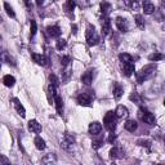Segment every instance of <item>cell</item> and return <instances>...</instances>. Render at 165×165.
Returning a JSON list of instances; mask_svg holds the SVG:
<instances>
[{
    "instance_id": "1",
    "label": "cell",
    "mask_w": 165,
    "mask_h": 165,
    "mask_svg": "<svg viewBox=\"0 0 165 165\" xmlns=\"http://www.w3.org/2000/svg\"><path fill=\"white\" fill-rule=\"evenodd\" d=\"M156 74V66L155 65H147L144 66L139 72H137V81L138 82H143L144 80L151 79L152 76Z\"/></svg>"
},
{
    "instance_id": "2",
    "label": "cell",
    "mask_w": 165,
    "mask_h": 165,
    "mask_svg": "<svg viewBox=\"0 0 165 165\" xmlns=\"http://www.w3.org/2000/svg\"><path fill=\"white\" fill-rule=\"evenodd\" d=\"M86 43L90 47H94L99 43V36L97 34L94 26L92 25H88V27H86Z\"/></svg>"
},
{
    "instance_id": "3",
    "label": "cell",
    "mask_w": 165,
    "mask_h": 165,
    "mask_svg": "<svg viewBox=\"0 0 165 165\" xmlns=\"http://www.w3.org/2000/svg\"><path fill=\"white\" fill-rule=\"evenodd\" d=\"M116 114L112 112V111H108L107 114L105 115V119H103V123H105V127L107 130L110 132H114L115 128H116Z\"/></svg>"
},
{
    "instance_id": "4",
    "label": "cell",
    "mask_w": 165,
    "mask_h": 165,
    "mask_svg": "<svg viewBox=\"0 0 165 165\" xmlns=\"http://www.w3.org/2000/svg\"><path fill=\"white\" fill-rule=\"evenodd\" d=\"M139 118L142 119L143 123H146L148 125H155V124H156V119H155V116L151 112H148L146 108H143L142 106H141V110H139Z\"/></svg>"
},
{
    "instance_id": "5",
    "label": "cell",
    "mask_w": 165,
    "mask_h": 165,
    "mask_svg": "<svg viewBox=\"0 0 165 165\" xmlns=\"http://www.w3.org/2000/svg\"><path fill=\"white\" fill-rule=\"evenodd\" d=\"M74 143H75V138L72 137V135H70V134H66L65 137H63V139L61 141V146H62V148L67 150V151L72 148Z\"/></svg>"
},
{
    "instance_id": "6",
    "label": "cell",
    "mask_w": 165,
    "mask_h": 165,
    "mask_svg": "<svg viewBox=\"0 0 165 165\" xmlns=\"http://www.w3.org/2000/svg\"><path fill=\"white\" fill-rule=\"evenodd\" d=\"M77 103L80 106H85V107H90L92 106V97L86 93H81L77 95Z\"/></svg>"
},
{
    "instance_id": "7",
    "label": "cell",
    "mask_w": 165,
    "mask_h": 165,
    "mask_svg": "<svg viewBox=\"0 0 165 165\" xmlns=\"http://www.w3.org/2000/svg\"><path fill=\"white\" fill-rule=\"evenodd\" d=\"M115 23H116V27H118L119 31H121V32H127L128 31V23H127V19L125 18L116 17Z\"/></svg>"
},
{
    "instance_id": "8",
    "label": "cell",
    "mask_w": 165,
    "mask_h": 165,
    "mask_svg": "<svg viewBox=\"0 0 165 165\" xmlns=\"http://www.w3.org/2000/svg\"><path fill=\"white\" fill-rule=\"evenodd\" d=\"M123 93H124V88L119 84V82H115V84H114V88H112V95H114V98L119 101L121 97H123Z\"/></svg>"
},
{
    "instance_id": "9",
    "label": "cell",
    "mask_w": 165,
    "mask_h": 165,
    "mask_svg": "<svg viewBox=\"0 0 165 165\" xmlns=\"http://www.w3.org/2000/svg\"><path fill=\"white\" fill-rule=\"evenodd\" d=\"M110 32H111V19L108 17H106L102 21V35L107 36Z\"/></svg>"
},
{
    "instance_id": "10",
    "label": "cell",
    "mask_w": 165,
    "mask_h": 165,
    "mask_svg": "<svg viewBox=\"0 0 165 165\" xmlns=\"http://www.w3.org/2000/svg\"><path fill=\"white\" fill-rule=\"evenodd\" d=\"M41 124H39L37 120H30L28 121V130L32 133H40L41 132Z\"/></svg>"
},
{
    "instance_id": "11",
    "label": "cell",
    "mask_w": 165,
    "mask_h": 165,
    "mask_svg": "<svg viewBox=\"0 0 165 165\" xmlns=\"http://www.w3.org/2000/svg\"><path fill=\"white\" fill-rule=\"evenodd\" d=\"M123 156H124V151L120 147H112V148L110 150V157L112 159V160L121 159Z\"/></svg>"
},
{
    "instance_id": "12",
    "label": "cell",
    "mask_w": 165,
    "mask_h": 165,
    "mask_svg": "<svg viewBox=\"0 0 165 165\" xmlns=\"http://www.w3.org/2000/svg\"><path fill=\"white\" fill-rule=\"evenodd\" d=\"M81 81H82V84H85V85H90L92 81H93V71L92 70L85 71L84 74L81 75Z\"/></svg>"
},
{
    "instance_id": "13",
    "label": "cell",
    "mask_w": 165,
    "mask_h": 165,
    "mask_svg": "<svg viewBox=\"0 0 165 165\" xmlns=\"http://www.w3.org/2000/svg\"><path fill=\"white\" fill-rule=\"evenodd\" d=\"M102 130V125L98 123V121H94V123H90L89 124V133L92 135H97L99 134Z\"/></svg>"
},
{
    "instance_id": "14",
    "label": "cell",
    "mask_w": 165,
    "mask_h": 165,
    "mask_svg": "<svg viewBox=\"0 0 165 165\" xmlns=\"http://www.w3.org/2000/svg\"><path fill=\"white\" fill-rule=\"evenodd\" d=\"M123 71L125 76H132L134 72H135V66L133 62H130V63H123Z\"/></svg>"
},
{
    "instance_id": "15",
    "label": "cell",
    "mask_w": 165,
    "mask_h": 165,
    "mask_svg": "<svg viewBox=\"0 0 165 165\" xmlns=\"http://www.w3.org/2000/svg\"><path fill=\"white\" fill-rule=\"evenodd\" d=\"M32 60L36 62L37 65L40 66H48V58L45 56H41V54H36V53H34L32 54Z\"/></svg>"
},
{
    "instance_id": "16",
    "label": "cell",
    "mask_w": 165,
    "mask_h": 165,
    "mask_svg": "<svg viewBox=\"0 0 165 165\" xmlns=\"http://www.w3.org/2000/svg\"><path fill=\"white\" fill-rule=\"evenodd\" d=\"M142 8H143V11H144V13H146V14H152L155 12V5L150 2V0H143Z\"/></svg>"
},
{
    "instance_id": "17",
    "label": "cell",
    "mask_w": 165,
    "mask_h": 165,
    "mask_svg": "<svg viewBox=\"0 0 165 165\" xmlns=\"http://www.w3.org/2000/svg\"><path fill=\"white\" fill-rule=\"evenodd\" d=\"M115 114H116V116H118L119 119H123V118H128V115H129V111H128V108L125 107V106H118V108H116V111H115Z\"/></svg>"
},
{
    "instance_id": "18",
    "label": "cell",
    "mask_w": 165,
    "mask_h": 165,
    "mask_svg": "<svg viewBox=\"0 0 165 165\" xmlns=\"http://www.w3.org/2000/svg\"><path fill=\"white\" fill-rule=\"evenodd\" d=\"M54 102H56V107H57L58 115H62L63 114V101H62V98L58 95V93L54 95Z\"/></svg>"
},
{
    "instance_id": "19",
    "label": "cell",
    "mask_w": 165,
    "mask_h": 165,
    "mask_svg": "<svg viewBox=\"0 0 165 165\" xmlns=\"http://www.w3.org/2000/svg\"><path fill=\"white\" fill-rule=\"evenodd\" d=\"M47 31H48V35L52 37H58L61 35V28L58 26H49L47 28Z\"/></svg>"
},
{
    "instance_id": "20",
    "label": "cell",
    "mask_w": 165,
    "mask_h": 165,
    "mask_svg": "<svg viewBox=\"0 0 165 165\" xmlns=\"http://www.w3.org/2000/svg\"><path fill=\"white\" fill-rule=\"evenodd\" d=\"M124 127H125V129H127L128 132L133 133V132H135V130H137L138 125H137V121H134V120H128L127 123H125Z\"/></svg>"
},
{
    "instance_id": "21",
    "label": "cell",
    "mask_w": 165,
    "mask_h": 165,
    "mask_svg": "<svg viewBox=\"0 0 165 165\" xmlns=\"http://www.w3.org/2000/svg\"><path fill=\"white\" fill-rule=\"evenodd\" d=\"M111 11H112V7H111L110 3H106V2L101 3V12L103 13V16H108Z\"/></svg>"
},
{
    "instance_id": "22",
    "label": "cell",
    "mask_w": 165,
    "mask_h": 165,
    "mask_svg": "<svg viewBox=\"0 0 165 165\" xmlns=\"http://www.w3.org/2000/svg\"><path fill=\"white\" fill-rule=\"evenodd\" d=\"M14 107H16L17 112L21 115L22 118H25V116H26V110H25V107L21 105V102H19L18 99H14Z\"/></svg>"
},
{
    "instance_id": "23",
    "label": "cell",
    "mask_w": 165,
    "mask_h": 165,
    "mask_svg": "<svg viewBox=\"0 0 165 165\" xmlns=\"http://www.w3.org/2000/svg\"><path fill=\"white\" fill-rule=\"evenodd\" d=\"M3 82H4V85L8 86V88H11V86L14 85V82H16V79L12 76V75H5L3 77Z\"/></svg>"
},
{
    "instance_id": "24",
    "label": "cell",
    "mask_w": 165,
    "mask_h": 165,
    "mask_svg": "<svg viewBox=\"0 0 165 165\" xmlns=\"http://www.w3.org/2000/svg\"><path fill=\"white\" fill-rule=\"evenodd\" d=\"M34 143H35V147L37 148V150H40V151H43V150L45 148V141L41 137H37L35 138V141H34Z\"/></svg>"
},
{
    "instance_id": "25",
    "label": "cell",
    "mask_w": 165,
    "mask_h": 165,
    "mask_svg": "<svg viewBox=\"0 0 165 165\" xmlns=\"http://www.w3.org/2000/svg\"><path fill=\"white\" fill-rule=\"evenodd\" d=\"M134 21H135V25H137L141 30H144L146 23H144V19H143V17L141 16V14H137V16L134 17Z\"/></svg>"
},
{
    "instance_id": "26",
    "label": "cell",
    "mask_w": 165,
    "mask_h": 165,
    "mask_svg": "<svg viewBox=\"0 0 165 165\" xmlns=\"http://www.w3.org/2000/svg\"><path fill=\"white\" fill-rule=\"evenodd\" d=\"M119 60L123 62V63H130V62H133V57L129 54V53H121L119 56Z\"/></svg>"
},
{
    "instance_id": "27",
    "label": "cell",
    "mask_w": 165,
    "mask_h": 165,
    "mask_svg": "<svg viewBox=\"0 0 165 165\" xmlns=\"http://www.w3.org/2000/svg\"><path fill=\"white\" fill-rule=\"evenodd\" d=\"M148 60L151 61V62H157V61H161L164 60V54H161V53H152V54H150L148 57Z\"/></svg>"
},
{
    "instance_id": "28",
    "label": "cell",
    "mask_w": 165,
    "mask_h": 165,
    "mask_svg": "<svg viewBox=\"0 0 165 165\" xmlns=\"http://www.w3.org/2000/svg\"><path fill=\"white\" fill-rule=\"evenodd\" d=\"M129 98H130V101H133L135 105H138L139 107L142 106V98H141V97H139L137 93H132V94H130Z\"/></svg>"
},
{
    "instance_id": "29",
    "label": "cell",
    "mask_w": 165,
    "mask_h": 165,
    "mask_svg": "<svg viewBox=\"0 0 165 165\" xmlns=\"http://www.w3.org/2000/svg\"><path fill=\"white\" fill-rule=\"evenodd\" d=\"M75 9V0H67L65 4V11L66 12H72Z\"/></svg>"
},
{
    "instance_id": "30",
    "label": "cell",
    "mask_w": 165,
    "mask_h": 165,
    "mask_svg": "<svg viewBox=\"0 0 165 165\" xmlns=\"http://www.w3.org/2000/svg\"><path fill=\"white\" fill-rule=\"evenodd\" d=\"M4 8H5V12H7V14L9 17H12V18H14L16 17V13H14V11H13V8L9 5L8 3H4Z\"/></svg>"
},
{
    "instance_id": "31",
    "label": "cell",
    "mask_w": 165,
    "mask_h": 165,
    "mask_svg": "<svg viewBox=\"0 0 165 165\" xmlns=\"http://www.w3.org/2000/svg\"><path fill=\"white\" fill-rule=\"evenodd\" d=\"M37 31V26H36V22L34 21V19H31V22H30V36H35V34Z\"/></svg>"
},
{
    "instance_id": "32",
    "label": "cell",
    "mask_w": 165,
    "mask_h": 165,
    "mask_svg": "<svg viewBox=\"0 0 165 165\" xmlns=\"http://www.w3.org/2000/svg\"><path fill=\"white\" fill-rule=\"evenodd\" d=\"M66 44H67V43H66L65 39H60V40L57 41V44H56V48L58 50H62V49H65V48H66Z\"/></svg>"
},
{
    "instance_id": "33",
    "label": "cell",
    "mask_w": 165,
    "mask_h": 165,
    "mask_svg": "<svg viewBox=\"0 0 165 165\" xmlns=\"http://www.w3.org/2000/svg\"><path fill=\"white\" fill-rule=\"evenodd\" d=\"M43 163H45V164H48V163H56L54 154H49L47 157H44V159H43Z\"/></svg>"
},
{
    "instance_id": "34",
    "label": "cell",
    "mask_w": 165,
    "mask_h": 165,
    "mask_svg": "<svg viewBox=\"0 0 165 165\" xmlns=\"http://www.w3.org/2000/svg\"><path fill=\"white\" fill-rule=\"evenodd\" d=\"M70 62H71V58L69 57V56H65V57H62L61 58V65L62 66H65V67H67L70 65Z\"/></svg>"
},
{
    "instance_id": "35",
    "label": "cell",
    "mask_w": 165,
    "mask_h": 165,
    "mask_svg": "<svg viewBox=\"0 0 165 165\" xmlns=\"http://www.w3.org/2000/svg\"><path fill=\"white\" fill-rule=\"evenodd\" d=\"M49 80H50V84H52V85H54V86H58V84H60V80H58V79H57V76H56V75H53V74L49 75Z\"/></svg>"
},
{
    "instance_id": "36",
    "label": "cell",
    "mask_w": 165,
    "mask_h": 165,
    "mask_svg": "<svg viewBox=\"0 0 165 165\" xmlns=\"http://www.w3.org/2000/svg\"><path fill=\"white\" fill-rule=\"evenodd\" d=\"M138 144L139 146H142V147H150V144H151V142H150V141H144V139H139L138 141Z\"/></svg>"
},
{
    "instance_id": "37",
    "label": "cell",
    "mask_w": 165,
    "mask_h": 165,
    "mask_svg": "<svg viewBox=\"0 0 165 165\" xmlns=\"http://www.w3.org/2000/svg\"><path fill=\"white\" fill-rule=\"evenodd\" d=\"M9 164H11V161H9L4 155H2V156H0V165H9Z\"/></svg>"
},
{
    "instance_id": "38",
    "label": "cell",
    "mask_w": 165,
    "mask_h": 165,
    "mask_svg": "<svg viewBox=\"0 0 165 165\" xmlns=\"http://www.w3.org/2000/svg\"><path fill=\"white\" fill-rule=\"evenodd\" d=\"M93 148H95V150H98L99 147H102V144H103V141H94L93 143Z\"/></svg>"
},
{
    "instance_id": "39",
    "label": "cell",
    "mask_w": 165,
    "mask_h": 165,
    "mask_svg": "<svg viewBox=\"0 0 165 165\" xmlns=\"http://www.w3.org/2000/svg\"><path fill=\"white\" fill-rule=\"evenodd\" d=\"M130 8L134 9V11H138V8H139L138 0H132V5H130Z\"/></svg>"
},
{
    "instance_id": "40",
    "label": "cell",
    "mask_w": 165,
    "mask_h": 165,
    "mask_svg": "<svg viewBox=\"0 0 165 165\" xmlns=\"http://www.w3.org/2000/svg\"><path fill=\"white\" fill-rule=\"evenodd\" d=\"M116 141V135L114 134V132H111V134H110V137H108V142L110 143H114Z\"/></svg>"
},
{
    "instance_id": "41",
    "label": "cell",
    "mask_w": 165,
    "mask_h": 165,
    "mask_svg": "<svg viewBox=\"0 0 165 165\" xmlns=\"http://www.w3.org/2000/svg\"><path fill=\"white\" fill-rule=\"evenodd\" d=\"M23 2H25V4H26V7H27V8H31V7H32L30 0H23Z\"/></svg>"
},
{
    "instance_id": "42",
    "label": "cell",
    "mask_w": 165,
    "mask_h": 165,
    "mask_svg": "<svg viewBox=\"0 0 165 165\" xmlns=\"http://www.w3.org/2000/svg\"><path fill=\"white\" fill-rule=\"evenodd\" d=\"M44 4V0H36V5L37 7H41Z\"/></svg>"
},
{
    "instance_id": "43",
    "label": "cell",
    "mask_w": 165,
    "mask_h": 165,
    "mask_svg": "<svg viewBox=\"0 0 165 165\" xmlns=\"http://www.w3.org/2000/svg\"><path fill=\"white\" fill-rule=\"evenodd\" d=\"M76 25H74V26H72V32H74V34H76Z\"/></svg>"
},
{
    "instance_id": "44",
    "label": "cell",
    "mask_w": 165,
    "mask_h": 165,
    "mask_svg": "<svg viewBox=\"0 0 165 165\" xmlns=\"http://www.w3.org/2000/svg\"><path fill=\"white\" fill-rule=\"evenodd\" d=\"M161 4H163V7H165V0H163V2H161Z\"/></svg>"
},
{
    "instance_id": "45",
    "label": "cell",
    "mask_w": 165,
    "mask_h": 165,
    "mask_svg": "<svg viewBox=\"0 0 165 165\" xmlns=\"http://www.w3.org/2000/svg\"><path fill=\"white\" fill-rule=\"evenodd\" d=\"M164 106H165V99H164Z\"/></svg>"
}]
</instances>
